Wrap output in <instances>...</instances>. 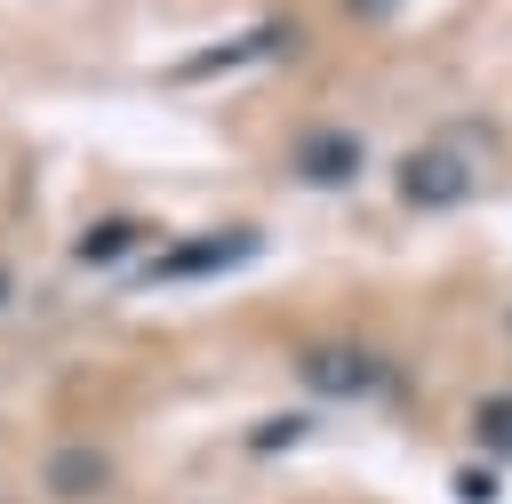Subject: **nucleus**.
I'll return each instance as SVG.
<instances>
[{
	"mask_svg": "<svg viewBox=\"0 0 512 504\" xmlns=\"http://www.w3.org/2000/svg\"><path fill=\"white\" fill-rule=\"evenodd\" d=\"M304 432H312V416H264V424L248 432V448H256V456H280V448H296Z\"/></svg>",
	"mask_w": 512,
	"mask_h": 504,
	"instance_id": "nucleus-8",
	"label": "nucleus"
},
{
	"mask_svg": "<svg viewBox=\"0 0 512 504\" xmlns=\"http://www.w3.org/2000/svg\"><path fill=\"white\" fill-rule=\"evenodd\" d=\"M256 256V232H200V240H184V248H160L152 256V280H208V272H232V264H248Z\"/></svg>",
	"mask_w": 512,
	"mask_h": 504,
	"instance_id": "nucleus-5",
	"label": "nucleus"
},
{
	"mask_svg": "<svg viewBox=\"0 0 512 504\" xmlns=\"http://www.w3.org/2000/svg\"><path fill=\"white\" fill-rule=\"evenodd\" d=\"M40 488H48L56 504H96V496L112 488V456H104L96 440H56L48 464H40Z\"/></svg>",
	"mask_w": 512,
	"mask_h": 504,
	"instance_id": "nucleus-4",
	"label": "nucleus"
},
{
	"mask_svg": "<svg viewBox=\"0 0 512 504\" xmlns=\"http://www.w3.org/2000/svg\"><path fill=\"white\" fill-rule=\"evenodd\" d=\"M488 488H496L488 472H456V496H464V504H488Z\"/></svg>",
	"mask_w": 512,
	"mask_h": 504,
	"instance_id": "nucleus-9",
	"label": "nucleus"
},
{
	"mask_svg": "<svg viewBox=\"0 0 512 504\" xmlns=\"http://www.w3.org/2000/svg\"><path fill=\"white\" fill-rule=\"evenodd\" d=\"M136 240H144V224H136V216H96V224L72 240V256H80V264H128V256H136Z\"/></svg>",
	"mask_w": 512,
	"mask_h": 504,
	"instance_id": "nucleus-6",
	"label": "nucleus"
},
{
	"mask_svg": "<svg viewBox=\"0 0 512 504\" xmlns=\"http://www.w3.org/2000/svg\"><path fill=\"white\" fill-rule=\"evenodd\" d=\"M472 448H480L488 464H512V392H488V400L472 408Z\"/></svg>",
	"mask_w": 512,
	"mask_h": 504,
	"instance_id": "nucleus-7",
	"label": "nucleus"
},
{
	"mask_svg": "<svg viewBox=\"0 0 512 504\" xmlns=\"http://www.w3.org/2000/svg\"><path fill=\"white\" fill-rule=\"evenodd\" d=\"M0 304H8V272H0Z\"/></svg>",
	"mask_w": 512,
	"mask_h": 504,
	"instance_id": "nucleus-10",
	"label": "nucleus"
},
{
	"mask_svg": "<svg viewBox=\"0 0 512 504\" xmlns=\"http://www.w3.org/2000/svg\"><path fill=\"white\" fill-rule=\"evenodd\" d=\"M360 168H368V144H360L352 128H304V136H296V176H304L312 192H344Z\"/></svg>",
	"mask_w": 512,
	"mask_h": 504,
	"instance_id": "nucleus-3",
	"label": "nucleus"
},
{
	"mask_svg": "<svg viewBox=\"0 0 512 504\" xmlns=\"http://www.w3.org/2000/svg\"><path fill=\"white\" fill-rule=\"evenodd\" d=\"M296 384L312 400H376V392H392V360L360 336H320L296 352Z\"/></svg>",
	"mask_w": 512,
	"mask_h": 504,
	"instance_id": "nucleus-1",
	"label": "nucleus"
},
{
	"mask_svg": "<svg viewBox=\"0 0 512 504\" xmlns=\"http://www.w3.org/2000/svg\"><path fill=\"white\" fill-rule=\"evenodd\" d=\"M392 200L400 208H416V216H440V208H456V200H472V160L456 152V144H408L400 160H392Z\"/></svg>",
	"mask_w": 512,
	"mask_h": 504,
	"instance_id": "nucleus-2",
	"label": "nucleus"
}]
</instances>
